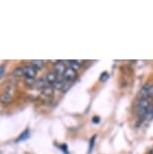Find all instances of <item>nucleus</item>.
<instances>
[{
	"label": "nucleus",
	"instance_id": "nucleus-19",
	"mask_svg": "<svg viewBox=\"0 0 153 154\" xmlns=\"http://www.w3.org/2000/svg\"><path fill=\"white\" fill-rule=\"evenodd\" d=\"M148 97L153 98V85L149 87V91H148Z\"/></svg>",
	"mask_w": 153,
	"mask_h": 154
},
{
	"label": "nucleus",
	"instance_id": "nucleus-4",
	"mask_svg": "<svg viewBox=\"0 0 153 154\" xmlns=\"http://www.w3.org/2000/svg\"><path fill=\"white\" fill-rule=\"evenodd\" d=\"M23 72H24V75L25 78H35L36 75V72H37V69H34L32 66H26L23 68Z\"/></svg>",
	"mask_w": 153,
	"mask_h": 154
},
{
	"label": "nucleus",
	"instance_id": "nucleus-14",
	"mask_svg": "<svg viewBox=\"0 0 153 154\" xmlns=\"http://www.w3.org/2000/svg\"><path fill=\"white\" fill-rule=\"evenodd\" d=\"M13 75H15V77H22V75H24L23 68H16L13 71Z\"/></svg>",
	"mask_w": 153,
	"mask_h": 154
},
{
	"label": "nucleus",
	"instance_id": "nucleus-8",
	"mask_svg": "<svg viewBox=\"0 0 153 154\" xmlns=\"http://www.w3.org/2000/svg\"><path fill=\"white\" fill-rule=\"evenodd\" d=\"M83 60H69V65L70 68L73 69L74 71H78L80 69V66H82Z\"/></svg>",
	"mask_w": 153,
	"mask_h": 154
},
{
	"label": "nucleus",
	"instance_id": "nucleus-16",
	"mask_svg": "<svg viewBox=\"0 0 153 154\" xmlns=\"http://www.w3.org/2000/svg\"><path fill=\"white\" fill-rule=\"evenodd\" d=\"M96 138H97V136L95 135L94 137L91 139V141H90V146H89V153H91V152H92V150H93L94 145H95V140H96Z\"/></svg>",
	"mask_w": 153,
	"mask_h": 154
},
{
	"label": "nucleus",
	"instance_id": "nucleus-11",
	"mask_svg": "<svg viewBox=\"0 0 153 154\" xmlns=\"http://www.w3.org/2000/svg\"><path fill=\"white\" fill-rule=\"evenodd\" d=\"M12 100V95L10 94V93H4L3 95H1L0 96V101L2 102V103H5V104H7V103H9V102Z\"/></svg>",
	"mask_w": 153,
	"mask_h": 154
},
{
	"label": "nucleus",
	"instance_id": "nucleus-12",
	"mask_svg": "<svg viewBox=\"0 0 153 154\" xmlns=\"http://www.w3.org/2000/svg\"><path fill=\"white\" fill-rule=\"evenodd\" d=\"M30 65L32 66L34 69H41L42 66H43V60H30Z\"/></svg>",
	"mask_w": 153,
	"mask_h": 154
},
{
	"label": "nucleus",
	"instance_id": "nucleus-7",
	"mask_svg": "<svg viewBox=\"0 0 153 154\" xmlns=\"http://www.w3.org/2000/svg\"><path fill=\"white\" fill-rule=\"evenodd\" d=\"M48 85V84L47 83V81H45L44 78H41V79H38V80H36L35 81V84H34V86L33 87H35V88L37 89H43V88H45Z\"/></svg>",
	"mask_w": 153,
	"mask_h": 154
},
{
	"label": "nucleus",
	"instance_id": "nucleus-2",
	"mask_svg": "<svg viewBox=\"0 0 153 154\" xmlns=\"http://www.w3.org/2000/svg\"><path fill=\"white\" fill-rule=\"evenodd\" d=\"M63 80L66 81V82H72V81H74L75 79H76L77 77V72L74 71L73 69L71 68H68L67 69H66L65 74H63Z\"/></svg>",
	"mask_w": 153,
	"mask_h": 154
},
{
	"label": "nucleus",
	"instance_id": "nucleus-9",
	"mask_svg": "<svg viewBox=\"0 0 153 154\" xmlns=\"http://www.w3.org/2000/svg\"><path fill=\"white\" fill-rule=\"evenodd\" d=\"M28 138H29V130L26 129V130H24V131L19 135V137L16 139L15 142H16V143H18V142L24 141V140H26V139H28Z\"/></svg>",
	"mask_w": 153,
	"mask_h": 154
},
{
	"label": "nucleus",
	"instance_id": "nucleus-15",
	"mask_svg": "<svg viewBox=\"0 0 153 154\" xmlns=\"http://www.w3.org/2000/svg\"><path fill=\"white\" fill-rule=\"evenodd\" d=\"M35 79H33V78H25L24 79V82L26 84L27 86H34V84H35Z\"/></svg>",
	"mask_w": 153,
	"mask_h": 154
},
{
	"label": "nucleus",
	"instance_id": "nucleus-5",
	"mask_svg": "<svg viewBox=\"0 0 153 154\" xmlns=\"http://www.w3.org/2000/svg\"><path fill=\"white\" fill-rule=\"evenodd\" d=\"M59 77L60 75H57L56 72H48V74H47V75H45V81H47V83L48 84V85H54L57 80H59Z\"/></svg>",
	"mask_w": 153,
	"mask_h": 154
},
{
	"label": "nucleus",
	"instance_id": "nucleus-13",
	"mask_svg": "<svg viewBox=\"0 0 153 154\" xmlns=\"http://www.w3.org/2000/svg\"><path fill=\"white\" fill-rule=\"evenodd\" d=\"M54 87L47 86L45 88H43L41 90V93H42V95H44V96H51L54 94Z\"/></svg>",
	"mask_w": 153,
	"mask_h": 154
},
{
	"label": "nucleus",
	"instance_id": "nucleus-6",
	"mask_svg": "<svg viewBox=\"0 0 153 154\" xmlns=\"http://www.w3.org/2000/svg\"><path fill=\"white\" fill-rule=\"evenodd\" d=\"M149 85L148 84H145L142 88H141L139 94H138V99L139 100H143V99H147L148 97V91H149Z\"/></svg>",
	"mask_w": 153,
	"mask_h": 154
},
{
	"label": "nucleus",
	"instance_id": "nucleus-1",
	"mask_svg": "<svg viewBox=\"0 0 153 154\" xmlns=\"http://www.w3.org/2000/svg\"><path fill=\"white\" fill-rule=\"evenodd\" d=\"M151 106L150 105V101L148 99H143V100H139V102L136 105V113L138 115L143 116L145 114V112L147 111V109Z\"/></svg>",
	"mask_w": 153,
	"mask_h": 154
},
{
	"label": "nucleus",
	"instance_id": "nucleus-10",
	"mask_svg": "<svg viewBox=\"0 0 153 154\" xmlns=\"http://www.w3.org/2000/svg\"><path fill=\"white\" fill-rule=\"evenodd\" d=\"M143 118H144V120H146V121L152 120V119H153V106L152 105L150 106L148 109H147L145 114L143 115Z\"/></svg>",
	"mask_w": 153,
	"mask_h": 154
},
{
	"label": "nucleus",
	"instance_id": "nucleus-21",
	"mask_svg": "<svg viewBox=\"0 0 153 154\" xmlns=\"http://www.w3.org/2000/svg\"><path fill=\"white\" fill-rule=\"evenodd\" d=\"M60 149H63L65 153H68V149H67V146H66V145H60Z\"/></svg>",
	"mask_w": 153,
	"mask_h": 154
},
{
	"label": "nucleus",
	"instance_id": "nucleus-18",
	"mask_svg": "<svg viewBox=\"0 0 153 154\" xmlns=\"http://www.w3.org/2000/svg\"><path fill=\"white\" fill-rule=\"evenodd\" d=\"M5 75V65H1L0 66V79L4 77Z\"/></svg>",
	"mask_w": 153,
	"mask_h": 154
},
{
	"label": "nucleus",
	"instance_id": "nucleus-17",
	"mask_svg": "<svg viewBox=\"0 0 153 154\" xmlns=\"http://www.w3.org/2000/svg\"><path fill=\"white\" fill-rule=\"evenodd\" d=\"M109 79V74L108 72H103L102 75H101L100 77V81H102V82H105V81H107Z\"/></svg>",
	"mask_w": 153,
	"mask_h": 154
},
{
	"label": "nucleus",
	"instance_id": "nucleus-3",
	"mask_svg": "<svg viewBox=\"0 0 153 154\" xmlns=\"http://www.w3.org/2000/svg\"><path fill=\"white\" fill-rule=\"evenodd\" d=\"M54 72L60 75V77H62V75H63V74H65L66 69H67V68H66V65L63 63V62H57L56 63H54Z\"/></svg>",
	"mask_w": 153,
	"mask_h": 154
},
{
	"label": "nucleus",
	"instance_id": "nucleus-20",
	"mask_svg": "<svg viewBox=\"0 0 153 154\" xmlns=\"http://www.w3.org/2000/svg\"><path fill=\"white\" fill-rule=\"evenodd\" d=\"M92 121H93V123L98 124V123L100 122V118H99V117H94L93 119H92Z\"/></svg>",
	"mask_w": 153,
	"mask_h": 154
}]
</instances>
